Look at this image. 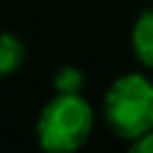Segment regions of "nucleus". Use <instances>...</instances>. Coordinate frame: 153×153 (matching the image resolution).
Here are the masks:
<instances>
[{"label": "nucleus", "mask_w": 153, "mask_h": 153, "mask_svg": "<svg viewBox=\"0 0 153 153\" xmlns=\"http://www.w3.org/2000/svg\"><path fill=\"white\" fill-rule=\"evenodd\" d=\"M53 86L57 93H79L84 86V74L76 67H62V69H57Z\"/></svg>", "instance_id": "39448f33"}, {"label": "nucleus", "mask_w": 153, "mask_h": 153, "mask_svg": "<svg viewBox=\"0 0 153 153\" xmlns=\"http://www.w3.org/2000/svg\"><path fill=\"white\" fill-rule=\"evenodd\" d=\"M26 57V48L24 43L14 36V33H0V79L14 74L22 62Z\"/></svg>", "instance_id": "20e7f679"}, {"label": "nucleus", "mask_w": 153, "mask_h": 153, "mask_svg": "<svg viewBox=\"0 0 153 153\" xmlns=\"http://www.w3.org/2000/svg\"><path fill=\"white\" fill-rule=\"evenodd\" d=\"M110 129L127 141L153 129V81L139 72L117 76L103 100Z\"/></svg>", "instance_id": "f257e3e1"}, {"label": "nucleus", "mask_w": 153, "mask_h": 153, "mask_svg": "<svg viewBox=\"0 0 153 153\" xmlns=\"http://www.w3.org/2000/svg\"><path fill=\"white\" fill-rule=\"evenodd\" d=\"M131 50L143 67L153 69V10H146L131 29Z\"/></svg>", "instance_id": "7ed1b4c3"}, {"label": "nucleus", "mask_w": 153, "mask_h": 153, "mask_svg": "<svg viewBox=\"0 0 153 153\" xmlns=\"http://www.w3.org/2000/svg\"><path fill=\"white\" fill-rule=\"evenodd\" d=\"M131 151H136V153H153V129L141 134L139 139H134L131 141Z\"/></svg>", "instance_id": "423d86ee"}, {"label": "nucleus", "mask_w": 153, "mask_h": 153, "mask_svg": "<svg viewBox=\"0 0 153 153\" xmlns=\"http://www.w3.org/2000/svg\"><path fill=\"white\" fill-rule=\"evenodd\" d=\"M91 129L93 110L79 93H57L36 120V139L45 151H76L88 141Z\"/></svg>", "instance_id": "f03ea898"}]
</instances>
